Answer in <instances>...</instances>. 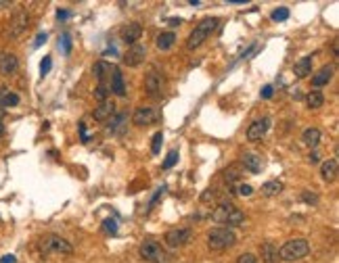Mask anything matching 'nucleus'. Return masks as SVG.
Masks as SVG:
<instances>
[{
    "instance_id": "41",
    "label": "nucleus",
    "mask_w": 339,
    "mask_h": 263,
    "mask_svg": "<svg viewBox=\"0 0 339 263\" xmlns=\"http://www.w3.org/2000/svg\"><path fill=\"white\" fill-rule=\"evenodd\" d=\"M272 92H274L272 86H264V90H262V98H270V96H272Z\"/></svg>"
},
{
    "instance_id": "19",
    "label": "nucleus",
    "mask_w": 339,
    "mask_h": 263,
    "mask_svg": "<svg viewBox=\"0 0 339 263\" xmlns=\"http://www.w3.org/2000/svg\"><path fill=\"white\" fill-rule=\"evenodd\" d=\"M92 115H94L96 121H107V119H111V117L115 115V105H113V103H107V100H105V103H101V105L94 109Z\"/></svg>"
},
{
    "instance_id": "47",
    "label": "nucleus",
    "mask_w": 339,
    "mask_h": 263,
    "mask_svg": "<svg viewBox=\"0 0 339 263\" xmlns=\"http://www.w3.org/2000/svg\"><path fill=\"white\" fill-rule=\"evenodd\" d=\"M2 113H4V111H0V136H2V132H4V126H2Z\"/></svg>"
},
{
    "instance_id": "2",
    "label": "nucleus",
    "mask_w": 339,
    "mask_h": 263,
    "mask_svg": "<svg viewBox=\"0 0 339 263\" xmlns=\"http://www.w3.org/2000/svg\"><path fill=\"white\" fill-rule=\"evenodd\" d=\"M308 253H310V245H308V240H304V238H291V240H287L281 249H278V259L287 261V263H293V261L304 259Z\"/></svg>"
},
{
    "instance_id": "11",
    "label": "nucleus",
    "mask_w": 339,
    "mask_h": 263,
    "mask_svg": "<svg viewBox=\"0 0 339 263\" xmlns=\"http://www.w3.org/2000/svg\"><path fill=\"white\" fill-rule=\"evenodd\" d=\"M113 69L115 67H111L109 63H105V61H98V63L94 65V75H96V79H98V86H109L111 84V75H113ZM111 88V86H109Z\"/></svg>"
},
{
    "instance_id": "44",
    "label": "nucleus",
    "mask_w": 339,
    "mask_h": 263,
    "mask_svg": "<svg viewBox=\"0 0 339 263\" xmlns=\"http://www.w3.org/2000/svg\"><path fill=\"white\" fill-rule=\"evenodd\" d=\"M180 23H182V19H170V21H168V25H172V27L180 25Z\"/></svg>"
},
{
    "instance_id": "8",
    "label": "nucleus",
    "mask_w": 339,
    "mask_h": 263,
    "mask_svg": "<svg viewBox=\"0 0 339 263\" xmlns=\"http://www.w3.org/2000/svg\"><path fill=\"white\" fill-rule=\"evenodd\" d=\"M145 90H147L149 96L159 98L162 92H164V75L159 71H155V69L153 71H149L147 77H145Z\"/></svg>"
},
{
    "instance_id": "33",
    "label": "nucleus",
    "mask_w": 339,
    "mask_h": 263,
    "mask_svg": "<svg viewBox=\"0 0 339 263\" xmlns=\"http://www.w3.org/2000/svg\"><path fill=\"white\" fill-rule=\"evenodd\" d=\"M178 161V153L176 150H170L168 153V157H166V161H164V169H170V167H174V163Z\"/></svg>"
},
{
    "instance_id": "14",
    "label": "nucleus",
    "mask_w": 339,
    "mask_h": 263,
    "mask_svg": "<svg viewBox=\"0 0 339 263\" xmlns=\"http://www.w3.org/2000/svg\"><path fill=\"white\" fill-rule=\"evenodd\" d=\"M19 67V61L13 53H0V73L2 75H13Z\"/></svg>"
},
{
    "instance_id": "18",
    "label": "nucleus",
    "mask_w": 339,
    "mask_h": 263,
    "mask_svg": "<svg viewBox=\"0 0 339 263\" xmlns=\"http://www.w3.org/2000/svg\"><path fill=\"white\" fill-rule=\"evenodd\" d=\"M111 92L115 94V96H126V82H124V75H122V71L115 67L113 69V75H111Z\"/></svg>"
},
{
    "instance_id": "36",
    "label": "nucleus",
    "mask_w": 339,
    "mask_h": 263,
    "mask_svg": "<svg viewBox=\"0 0 339 263\" xmlns=\"http://www.w3.org/2000/svg\"><path fill=\"white\" fill-rule=\"evenodd\" d=\"M51 65H53V61H51V57H44L42 59V63H40V73H42V77L51 71Z\"/></svg>"
},
{
    "instance_id": "43",
    "label": "nucleus",
    "mask_w": 339,
    "mask_h": 263,
    "mask_svg": "<svg viewBox=\"0 0 339 263\" xmlns=\"http://www.w3.org/2000/svg\"><path fill=\"white\" fill-rule=\"evenodd\" d=\"M0 263H17V259L13 255H4L2 259H0Z\"/></svg>"
},
{
    "instance_id": "48",
    "label": "nucleus",
    "mask_w": 339,
    "mask_h": 263,
    "mask_svg": "<svg viewBox=\"0 0 339 263\" xmlns=\"http://www.w3.org/2000/svg\"><path fill=\"white\" fill-rule=\"evenodd\" d=\"M6 6H11V2L8 0H0V8H6Z\"/></svg>"
},
{
    "instance_id": "21",
    "label": "nucleus",
    "mask_w": 339,
    "mask_h": 263,
    "mask_svg": "<svg viewBox=\"0 0 339 263\" xmlns=\"http://www.w3.org/2000/svg\"><path fill=\"white\" fill-rule=\"evenodd\" d=\"M260 253H262V261L264 263H278V249L272 245V242H264L260 247Z\"/></svg>"
},
{
    "instance_id": "16",
    "label": "nucleus",
    "mask_w": 339,
    "mask_h": 263,
    "mask_svg": "<svg viewBox=\"0 0 339 263\" xmlns=\"http://www.w3.org/2000/svg\"><path fill=\"white\" fill-rule=\"evenodd\" d=\"M333 73H335V67H333V65H325V67L321 69V71L312 75V84H314L316 88H321V86H325V84L331 82Z\"/></svg>"
},
{
    "instance_id": "22",
    "label": "nucleus",
    "mask_w": 339,
    "mask_h": 263,
    "mask_svg": "<svg viewBox=\"0 0 339 263\" xmlns=\"http://www.w3.org/2000/svg\"><path fill=\"white\" fill-rule=\"evenodd\" d=\"M293 73L297 77H308V73H312V57H302L293 65Z\"/></svg>"
},
{
    "instance_id": "1",
    "label": "nucleus",
    "mask_w": 339,
    "mask_h": 263,
    "mask_svg": "<svg viewBox=\"0 0 339 263\" xmlns=\"http://www.w3.org/2000/svg\"><path fill=\"white\" fill-rule=\"evenodd\" d=\"M218 23H220V19L218 17H207V19H203L201 23H197L195 29L191 32V36H188V40H186V48L188 50L199 48L218 29Z\"/></svg>"
},
{
    "instance_id": "15",
    "label": "nucleus",
    "mask_w": 339,
    "mask_h": 263,
    "mask_svg": "<svg viewBox=\"0 0 339 263\" xmlns=\"http://www.w3.org/2000/svg\"><path fill=\"white\" fill-rule=\"evenodd\" d=\"M337 171H339L337 159H329V161H325L323 167H321V176H323L325 182H335L337 180Z\"/></svg>"
},
{
    "instance_id": "37",
    "label": "nucleus",
    "mask_w": 339,
    "mask_h": 263,
    "mask_svg": "<svg viewBox=\"0 0 339 263\" xmlns=\"http://www.w3.org/2000/svg\"><path fill=\"white\" fill-rule=\"evenodd\" d=\"M237 263H257L255 255H252V253H243V255H239Z\"/></svg>"
},
{
    "instance_id": "31",
    "label": "nucleus",
    "mask_w": 339,
    "mask_h": 263,
    "mask_svg": "<svg viewBox=\"0 0 339 263\" xmlns=\"http://www.w3.org/2000/svg\"><path fill=\"white\" fill-rule=\"evenodd\" d=\"M302 200L308 203V205H318V195H314V192H310V190H304L302 192Z\"/></svg>"
},
{
    "instance_id": "17",
    "label": "nucleus",
    "mask_w": 339,
    "mask_h": 263,
    "mask_svg": "<svg viewBox=\"0 0 339 263\" xmlns=\"http://www.w3.org/2000/svg\"><path fill=\"white\" fill-rule=\"evenodd\" d=\"M19 105V96L15 92H11L8 88L0 86V111H4L8 107H17Z\"/></svg>"
},
{
    "instance_id": "12",
    "label": "nucleus",
    "mask_w": 339,
    "mask_h": 263,
    "mask_svg": "<svg viewBox=\"0 0 339 263\" xmlns=\"http://www.w3.org/2000/svg\"><path fill=\"white\" fill-rule=\"evenodd\" d=\"M145 55H147V48L141 46V44H134V46L126 53L124 63H126L128 67H138V65H141L143 61H145Z\"/></svg>"
},
{
    "instance_id": "20",
    "label": "nucleus",
    "mask_w": 339,
    "mask_h": 263,
    "mask_svg": "<svg viewBox=\"0 0 339 263\" xmlns=\"http://www.w3.org/2000/svg\"><path fill=\"white\" fill-rule=\"evenodd\" d=\"M241 163H243V167H245L247 171H252V174H257V171L262 169V157H257V155H254V153H245L243 159H241Z\"/></svg>"
},
{
    "instance_id": "9",
    "label": "nucleus",
    "mask_w": 339,
    "mask_h": 263,
    "mask_svg": "<svg viewBox=\"0 0 339 263\" xmlns=\"http://www.w3.org/2000/svg\"><path fill=\"white\" fill-rule=\"evenodd\" d=\"M159 119V113L153 107H138L132 115V121L136 126H151Z\"/></svg>"
},
{
    "instance_id": "4",
    "label": "nucleus",
    "mask_w": 339,
    "mask_h": 263,
    "mask_svg": "<svg viewBox=\"0 0 339 263\" xmlns=\"http://www.w3.org/2000/svg\"><path fill=\"white\" fill-rule=\"evenodd\" d=\"M141 257L147 263H170V255L166 249L155 240H145L141 245Z\"/></svg>"
},
{
    "instance_id": "25",
    "label": "nucleus",
    "mask_w": 339,
    "mask_h": 263,
    "mask_svg": "<svg viewBox=\"0 0 339 263\" xmlns=\"http://www.w3.org/2000/svg\"><path fill=\"white\" fill-rule=\"evenodd\" d=\"M281 192H283V182H278V180H270L262 186L264 197H276V195H281Z\"/></svg>"
},
{
    "instance_id": "39",
    "label": "nucleus",
    "mask_w": 339,
    "mask_h": 263,
    "mask_svg": "<svg viewBox=\"0 0 339 263\" xmlns=\"http://www.w3.org/2000/svg\"><path fill=\"white\" fill-rule=\"evenodd\" d=\"M61 42H63V53H65V55L72 53V38H69V34H63V40H61Z\"/></svg>"
},
{
    "instance_id": "13",
    "label": "nucleus",
    "mask_w": 339,
    "mask_h": 263,
    "mask_svg": "<svg viewBox=\"0 0 339 263\" xmlns=\"http://www.w3.org/2000/svg\"><path fill=\"white\" fill-rule=\"evenodd\" d=\"M141 36H143V25L141 23H136V21H132V23H128L124 29H122V40L126 44H136L138 40H141Z\"/></svg>"
},
{
    "instance_id": "32",
    "label": "nucleus",
    "mask_w": 339,
    "mask_h": 263,
    "mask_svg": "<svg viewBox=\"0 0 339 263\" xmlns=\"http://www.w3.org/2000/svg\"><path fill=\"white\" fill-rule=\"evenodd\" d=\"M272 19L274 21H285V19H289V8L281 6V8H276V11H272Z\"/></svg>"
},
{
    "instance_id": "38",
    "label": "nucleus",
    "mask_w": 339,
    "mask_h": 263,
    "mask_svg": "<svg viewBox=\"0 0 339 263\" xmlns=\"http://www.w3.org/2000/svg\"><path fill=\"white\" fill-rule=\"evenodd\" d=\"M164 192H166V186H162V188H157V192H155V197L151 198V203H149V211H151V209H153V207L157 205V200H159V198H162V197H164Z\"/></svg>"
},
{
    "instance_id": "46",
    "label": "nucleus",
    "mask_w": 339,
    "mask_h": 263,
    "mask_svg": "<svg viewBox=\"0 0 339 263\" xmlns=\"http://www.w3.org/2000/svg\"><path fill=\"white\" fill-rule=\"evenodd\" d=\"M310 163H318V153H310Z\"/></svg>"
},
{
    "instance_id": "27",
    "label": "nucleus",
    "mask_w": 339,
    "mask_h": 263,
    "mask_svg": "<svg viewBox=\"0 0 339 263\" xmlns=\"http://www.w3.org/2000/svg\"><path fill=\"white\" fill-rule=\"evenodd\" d=\"M126 121H128V115L126 113H117L113 119H111V124H109V132H122V128L126 126Z\"/></svg>"
},
{
    "instance_id": "30",
    "label": "nucleus",
    "mask_w": 339,
    "mask_h": 263,
    "mask_svg": "<svg viewBox=\"0 0 339 263\" xmlns=\"http://www.w3.org/2000/svg\"><path fill=\"white\" fill-rule=\"evenodd\" d=\"M111 94V88L109 86H96V90H94V96L101 100V103H105V98Z\"/></svg>"
},
{
    "instance_id": "35",
    "label": "nucleus",
    "mask_w": 339,
    "mask_h": 263,
    "mask_svg": "<svg viewBox=\"0 0 339 263\" xmlns=\"http://www.w3.org/2000/svg\"><path fill=\"white\" fill-rule=\"evenodd\" d=\"M103 230L107 232V234H115L117 232V221L115 219H105L103 221Z\"/></svg>"
},
{
    "instance_id": "10",
    "label": "nucleus",
    "mask_w": 339,
    "mask_h": 263,
    "mask_svg": "<svg viewBox=\"0 0 339 263\" xmlns=\"http://www.w3.org/2000/svg\"><path fill=\"white\" fill-rule=\"evenodd\" d=\"M268 128H270V119H268V117L254 121V124L247 128V140H249V142H257V140H262L264 134L268 132Z\"/></svg>"
},
{
    "instance_id": "24",
    "label": "nucleus",
    "mask_w": 339,
    "mask_h": 263,
    "mask_svg": "<svg viewBox=\"0 0 339 263\" xmlns=\"http://www.w3.org/2000/svg\"><path fill=\"white\" fill-rule=\"evenodd\" d=\"M174 42H176V34L174 32H164V34H159L157 36V48L159 50H168V48H172L174 46Z\"/></svg>"
},
{
    "instance_id": "7",
    "label": "nucleus",
    "mask_w": 339,
    "mask_h": 263,
    "mask_svg": "<svg viewBox=\"0 0 339 263\" xmlns=\"http://www.w3.org/2000/svg\"><path fill=\"white\" fill-rule=\"evenodd\" d=\"M29 25V15L27 11H23V8H19V11L11 17V21H8V27H6V36L8 38H19Z\"/></svg>"
},
{
    "instance_id": "28",
    "label": "nucleus",
    "mask_w": 339,
    "mask_h": 263,
    "mask_svg": "<svg viewBox=\"0 0 339 263\" xmlns=\"http://www.w3.org/2000/svg\"><path fill=\"white\" fill-rule=\"evenodd\" d=\"M241 176H243V174H241V167H239V165H231V167L224 171V178H226L228 184H231V182H235V180H239Z\"/></svg>"
},
{
    "instance_id": "29",
    "label": "nucleus",
    "mask_w": 339,
    "mask_h": 263,
    "mask_svg": "<svg viewBox=\"0 0 339 263\" xmlns=\"http://www.w3.org/2000/svg\"><path fill=\"white\" fill-rule=\"evenodd\" d=\"M162 142H164V134L162 132H157V134L153 136V142H151V153L157 155L159 150H162Z\"/></svg>"
},
{
    "instance_id": "42",
    "label": "nucleus",
    "mask_w": 339,
    "mask_h": 263,
    "mask_svg": "<svg viewBox=\"0 0 339 263\" xmlns=\"http://www.w3.org/2000/svg\"><path fill=\"white\" fill-rule=\"evenodd\" d=\"M46 42V34H38L36 36V42H34V46H42Z\"/></svg>"
},
{
    "instance_id": "45",
    "label": "nucleus",
    "mask_w": 339,
    "mask_h": 263,
    "mask_svg": "<svg viewBox=\"0 0 339 263\" xmlns=\"http://www.w3.org/2000/svg\"><path fill=\"white\" fill-rule=\"evenodd\" d=\"M57 17H59V19H67V17H69V13H67V11H59V13H57Z\"/></svg>"
},
{
    "instance_id": "34",
    "label": "nucleus",
    "mask_w": 339,
    "mask_h": 263,
    "mask_svg": "<svg viewBox=\"0 0 339 263\" xmlns=\"http://www.w3.org/2000/svg\"><path fill=\"white\" fill-rule=\"evenodd\" d=\"M216 198H218V190L216 188H207L201 195V203H209V200H216Z\"/></svg>"
},
{
    "instance_id": "26",
    "label": "nucleus",
    "mask_w": 339,
    "mask_h": 263,
    "mask_svg": "<svg viewBox=\"0 0 339 263\" xmlns=\"http://www.w3.org/2000/svg\"><path fill=\"white\" fill-rule=\"evenodd\" d=\"M306 100H308V107L310 109H321L325 105V96H323V92H318V90H312Z\"/></svg>"
},
{
    "instance_id": "40",
    "label": "nucleus",
    "mask_w": 339,
    "mask_h": 263,
    "mask_svg": "<svg viewBox=\"0 0 339 263\" xmlns=\"http://www.w3.org/2000/svg\"><path fill=\"white\" fill-rule=\"evenodd\" d=\"M252 192H254V188L249 186V184H241V186H239V195H241V197H249Z\"/></svg>"
},
{
    "instance_id": "5",
    "label": "nucleus",
    "mask_w": 339,
    "mask_h": 263,
    "mask_svg": "<svg viewBox=\"0 0 339 263\" xmlns=\"http://www.w3.org/2000/svg\"><path fill=\"white\" fill-rule=\"evenodd\" d=\"M40 251L42 253H59V255H72L74 247L69 242L57 234H46L40 240Z\"/></svg>"
},
{
    "instance_id": "6",
    "label": "nucleus",
    "mask_w": 339,
    "mask_h": 263,
    "mask_svg": "<svg viewBox=\"0 0 339 263\" xmlns=\"http://www.w3.org/2000/svg\"><path fill=\"white\" fill-rule=\"evenodd\" d=\"M164 240H166V245H168L170 249H180V247L188 245V242L193 240V230H191V228H176V230H170V232H166Z\"/></svg>"
},
{
    "instance_id": "3",
    "label": "nucleus",
    "mask_w": 339,
    "mask_h": 263,
    "mask_svg": "<svg viewBox=\"0 0 339 263\" xmlns=\"http://www.w3.org/2000/svg\"><path fill=\"white\" fill-rule=\"evenodd\" d=\"M235 242H237L235 232L228 228H214L207 234V247L212 251H226L235 247Z\"/></svg>"
},
{
    "instance_id": "23",
    "label": "nucleus",
    "mask_w": 339,
    "mask_h": 263,
    "mask_svg": "<svg viewBox=\"0 0 339 263\" xmlns=\"http://www.w3.org/2000/svg\"><path fill=\"white\" fill-rule=\"evenodd\" d=\"M302 140H304V144H308L310 148H316L318 142H321V130L318 128H308L302 134Z\"/></svg>"
}]
</instances>
